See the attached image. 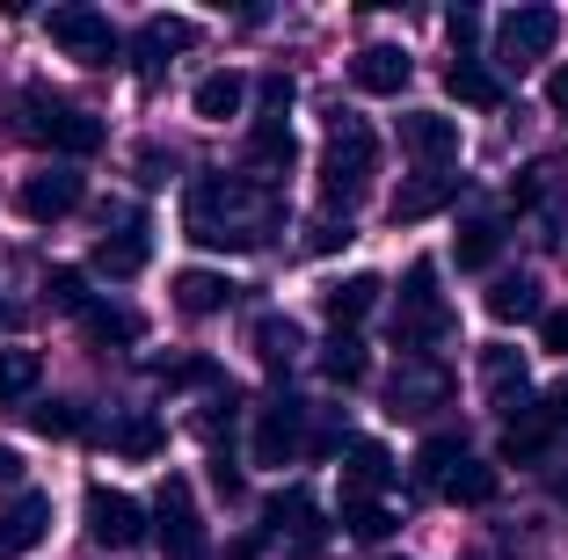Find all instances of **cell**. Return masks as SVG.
Here are the masks:
<instances>
[{
	"label": "cell",
	"instance_id": "obj_1",
	"mask_svg": "<svg viewBox=\"0 0 568 560\" xmlns=\"http://www.w3.org/2000/svg\"><path fill=\"white\" fill-rule=\"evenodd\" d=\"M284 218V197L277 190H263V182L248 175H197L183 197V226L197 247H212V255H248V247H263L270 233H277Z\"/></svg>",
	"mask_w": 568,
	"mask_h": 560
},
{
	"label": "cell",
	"instance_id": "obj_2",
	"mask_svg": "<svg viewBox=\"0 0 568 560\" xmlns=\"http://www.w3.org/2000/svg\"><path fill=\"white\" fill-rule=\"evenodd\" d=\"M372 175H379V139H372L365 116L335 110L328 116V153H321V204H328V218H351V204L372 190Z\"/></svg>",
	"mask_w": 568,
	"mask_h": 560
},
{
	"label": "cell",
	"instance_id": "obj_3",
	"mask_svg": "<svg viewBox=\"0 0 568 560\" xmlns=\"http://www.w3.org/2000/svg\"><path fill=\"white\" fill-rule=\"evenodd\" d=\"M445 335H452V306H445V292H437V263H408L402 306H394V349L430 357Z\"/></svg>",
	"mask_w": 568,
	"mask_h": 560
},
{
	"label": "cell",
	"instance_id": "obj_4",
	"mask_svg": "<svg viewBox=\"0 0 568 560\" xmlns=\"http://www.w3.org/2000/svg\"><path fill=\"white\" fill-rule=\"evenodd\" d=\"M22 132H30L37 146L81 161V153L102 146V116H88V110H73V102L44 95V88H22Z\"/></svg>",
	"mask_w": 568,
	"mask_h": 560
},
{
	"label": "cell",
	"instance_id": "obj_5",
	"mask_svg": "<svg viewBox=\"0 0 568 560\" xmlns=\"http://www.w3.org/2000/svg\"><path fill=\"white\" fill-rule=\"evenodd\" d=\"M153 539H161L168 560H212V531H204L197 488L183 474H168L161 495H153Z\"/></svg>",
	"mask_w": 568,
	"mask_h": 560
},
{
	"label": "cell",
	"instance_id": "obj_6",
	"mask_svg": "<svg viewBox=\"0 0 568 560\" xmlns=\"http://www.w3.org/2000/svg\"><path fill=\"white\" fill-rule=\"evenodd\" d=\"M44 37L67 51L73 67H110V59H118V30H110V16H102V8H88V0L51 8V16H44Z\"/></svg>",
	"mask_w": 568,
	"mask_h": 560
},
{
	"label": "cell",
	"instance_id": "obj_7",
	"mask_svg": "<svg viewBox=\"0 0 568 560\" xmlns=\"http://www.w3.org/2000/svg\"><path fill=\"white\" fill-rule=\"evenodd\" d=\"M88 539L102 553H139L146 546V510L124 488H88Z\"/></svg>",
	"mask_w": 568,
	"mask_h": 560
},
{
	"label": "cell",
	"instance_id": "obj_8",
	"mask_svg": "<svg viewBox=\"0 0 568 560\" xmlns=\"http://www.w3.org/2000/svg\"><path fill=\"white\" fill-rule=\"evenodd\" d=\"M554 37H561V16H554V8H510V16L496 22V59L503 67H539L554 51Z\"/></svg>",
	"mask_w": 568,
	"mask_h": 560
},
{
	"label": "cell",
	"instance_id": "obj_9",
	"mask_svg": "<svg viewBox=\"0 0 568 560\" xmlns=\"http://www.w3.org/2000/svg\"><path fill=\"white\" fill-rule=\"evenodd\" d=\"M306 400H270V408H255V466H292L306 451Z\"/></svg>",
	"mask_w": 568,
	"mask_h": 560
},
{
	"label": "cell",
	"instance_id": "obj_10",
	"mask_svg": "<svg viewBox=\"0 0 568 560\" xmlns=\"http://www.w3.org/2000/svg\"><path fill=\"white\" fill-rule=\"evenodd\" d=\"M263 517H270V531H277V539H292V560H321L328 525H321V502H314L306 488H277Z\"/></svg>",
	"mask_w": 568,
	"mask_h": 560
},
{
	"label": "cell",
	"instance_id": "obj_11",
	"mask_svg": "<svg viewBox=\"0 0 568 560\" xmlns=\"http://www.w3.org/2000/svg\"><path fill=\"white\" fill-rule=\"evenodd\" d=\"M88 263L102 269V277L110 284H124V277H139V269L153 263V226L139 212H118V233H102L95 241V255H88Z\"/></svg>",
	"mask_w": 568,
	"mask_h": 560
},
{
	"label": "cell",
	"instance_id": "obj_12",
	"mask_svg": "<svg viewBox=\"0 0 568 560\" xmlns=\"http://www.w3.org/2000/svg\"><path fill=\"white\" fill-rule=\"evenodd\" d=\"M402 153H416L423 175H445V167L459 161V116H445V110H408L402 116Z\"/></svg>",
	"mask_w": 568,
	"mask_h": 560
},
{
	"label": "cell",
	"instance_id": "obj_13",
	"mask_svg": "<svg viewBox=\"0 0 568 560\" xmlns=\"http://www.w3.org/2000/svg\"><path fill=\"white\" fill-rule=\"evenodd\" d=\"M81 197H88V175H73V167H44V175H30L22 182V218L30 226H59L67 212H81Z\"/></svg>",
	"mask_w": 568,
	"mask_h": 560
},
{
	"label": "cell",
	"instance_id": "obj_14",
	"mask_svg": "<svg viewBox=\"0 0 568 560\" xmlns=\"http://www.w3.org/2000/svg\"><path fill=\"white\" fill-rule=\"evenodd\" d=\"M44 531H51V495L22 488L16 502L0 510V560H22V553H37V546H44Z\"/></svg>",
	"mask_w": 568,
	"mask_h": 560
},
{
	"label": "cell",
	"instance_id": "obj_15",
	"mask_svg": "<svg viewBox=\"0 0 568 560\" xmlns=\"http://www.w3.org/2000/svg\"><path fill=\"white\" fill-rule=\"evenodd\" d=\"M386 400H394V415H430L452 400V379H445V364L430 357H408L402 371H394V386H386Z\"/></svg>",
	"mask_w": 568,
	"mask_h": 560
},
{
	"label": "cell",
	"instance_id": "obj_16",
	"mask_svg": "<svg viewBox=\"0 0 568 560\" xmlns=\"http://www.w3.org/2000/svg\"><path fill=\"white\" fill-rule=\"evenodd\" d=\"M481 386H488V400H496L503 415H525V408H532V371H525L518 349L488 343L481 349Z\"/></svg>",
	"mask_w": 568,
	"mask_h": 560
},
{
	"label": "cell",
	"instance_id": "obj_17",
	"mask_svg": "<svg viewBox=\"0 0 568 560\" xmlns=\"http://www.w3.org/2000/svg\"><path fill=\"white\" fill-rule=\"evenodd\" d=\"M197 44V22H183V16H153L146 30L132 37V67H139V81H161L168 73V51H190Z\"/></svg>",
	"mask_w": 568,
	"mask_h": 560
},
{
	"label": "cell",
	"instance_id": "obj_18",
	"mask_svg": "<svg viewBox=\"0 0 568 560\" xmlns=\"http://www.w3.org/2000/svg\"><path fill=\"white\" fill-rule=\"evenodd\" d=\"M292 167V124L284 116H263L248 132V153H241V175L248 182H263V190H277V175Z\"/></svg>",
	"mask_w": 568,
	"mask_h": 560
},
{
	"label": "cell",
	"instance_id": "obj_19",
	"mask_svg": "<svg viewBox=\"0 0 568 560\" xmlns=\"http://www.w3.org/2000/svg\"><path fill=\"white\" fill-rule=\"evenodd\" d=\"M234 298H241V284L219 277V269H183V277H175V314L183 320H212V314H226Z\"/></svg>",
	"mask_w": 568,
	"mask_h": 560
},
{
	"label": "cell",
	"instance_id": "obj_20",
	"mask_svg": "<svg viewBox=\"0 0 568 560\" xmlns=\"http://www.w3.org/2000/svg\"><path fill=\"white\" fill-rule=\"evenodd\" d=\"M408 73H416V67H408V51H402V44H365V51L351 59V81L365 88V95H402Z\"/></svg>",
	"mask_w": 568,
	"mask_h": 560
},
{
	"label": "cell",
	"instance_id": "obj_21",
	"mask_svg": "<svg viewBox=\"0 0 568 560\" xmlns=\"http://www.w3.org/2000/svg\"><path fill=\"white\" fill-rule=\"evenodd\" d=\"M379 292H386L379 277H343V284H328V292H321V314L335 320V335H351L357 320L379 306Z\"/></svg>",
	"mask_w": 568,
	"mask_h": 560
},
{
	"label": "cell",
	"instance_id": "obj_22",
	"mask_svg": "<svg viewBox=\"0 0 568 560\" xmlns=\"http://www.w3.org/2000/svg\"><path fill=\"white\" fill-rule=\"evenodd\" d=\"M459 197V175H416V182H402L394 190V226H408V218H430V212H445V204Z\"/></svg>",
	"mask_w": 568,
	"mask_h": 560
},
{
	"label": "cell",
	"instance_id": "obj_23",
	"mask_svg": "<svg viewBox=\"0 0 568 560\" xmlns=\"http://www.w3.org/2000/svg\"><path fill=\"white\" fill-rule=\"evenodd\" d=\"M241 102H248V81H241L234 67H219V73H204V81L190 88V110H197L204 124H226V116H241Z\"/></svg>",
	"mask_w": 568,
	"mask_h": 560
},
{
	"label": "cell",
	"instance_id": "obj_24",
	"mask_svg": "<svg viewBox=\"0 0 568 560\" xmlns=\"http://www.w3.org/2000/svg\"><path fill=\"white\" fill-rule=\"evenodd\" d=\"M547 445H554V429H547V415H539V408H525V415H510V422H503V459H510V466H539V459H547Z\"/></svg>",
	"mask_w": 568,
	"mask_h": 560
},
{
	"label": "cell",
	"instance_id": "obj_25",
	"mask_svg": "<svg viewBox=\"0 0 568 560\" xmlns=\"http://www.w3.org/2000/svg\"><path fill=\"white\" fill-rule=\"evenodd\" d=\"M445 88L467 102V110H503V81L481 67V59H452V67H445Z\"/></svg>",
	"mask_w": 568,
	"mask_h": 560
},
{
	"label": "cell",
	"instance_id": "obj_26",
	"mask_svg": "<svg viewBox=\"0 0 568 560\" xmlns=\"http://www.w3.org/2000/svg\"><path fill=\"white\" fill-rule=\"evenodd\" d=\"M496 247H503V226L488 212L459 218V233H452V255H459V269H488L496 263Z\"/></svg>",
	"mask_w": 568,
	"mask_h": 560
},
{
	"label": "cell",
	"instance_id": "obj_27",
	"mask_svg": "<svg viewBox=\"0 0 568 560\" xmlns=\"http://www.w3.org/2000/svg\"><path fill=\"white\" fill-rule=\"evenodd\" d=\"M459 459H467V445H459L452 429L423 437V451H416V488H437V495H445V480L459 474Z\"/></svg>",
	"mask_w": 568,
	"mask_h": 560
},
{
	"label": "cell",
	"instance_id": "obj_28",
	"mask_svg": "<svg viewBox=\"0 0 568 560\" xmlns=\"http://www.w3.org/2000/svg\"><path fill=\"white\" fill-rule=\"evenodd\" d=\"M488 320H539V277H496L488 284Z\"/></svg>",
	"mask_w": 568,
	"mask_h": 560
},
{
	"label": "cell",
	"instance_id": "obj_29",
	"mask_svg": "<svg viewBox=\"0 0 568 560\" xmlns=\"http://www.w3.org/2000/svg\"><path fill=\"white\" fill-rule=\"evenodd\" d=\"M394 474H402V466L386 459V445H372V437L351 445V495H372V502H379V488H394Z\"/></svg>",
	"mask_w": 568,
	"mask_h": 560
},
{
	"label": "cell",
	"instance_id": "obj_30",
	"mask_svg": "<svg viewBox=\"0 0 568 560\" xmlns=\"http://www.w3.org/2000/svg\"><path fill=\"white\" fill-rule=\"evenodd\" d=\"M335 525H343V539L379 546L386 531H394V510H386V502H372V495H343V517H335Z\"/></svg>",
	"mask_w": 568,
	"mask_h": 560
},
{
	"label": "cell",
	"instance_id": "obj_31",
	"mask_svg": "<svg viewBox=\"0 0 568 560\" xmlns=\"http://www.w3.org/2000/svg\"><path fill=\"white\" fill-rule=\"evenodd\" d=\"M300 320H284V314H263L255 320V357L270 364V371H292V357H300Z\"/></svg>",
	"mask_w": 568,
	"mask_h": 560
},
{
	"label": "cell",
	"instance_id": "obj_32",
	"mask_svg": "<svg viewBox=\"0 0 568 560\" xmlns=\"http://www.w3.org/2000/svg\"><path fill=\"white\" fill-rule=\"evenodd\" d=\"M44 379V357L37 349H0V408H22Z\"/></svg>",
	"mask_w": 568,
	"mask_h": 560
},
{
	"label": "cell",
	"instance_id": "obj_33",
	"mask_svg": "<svg viewBox=\"0 0 568 560\" xmlns=\"http://www.w3.org/2000/svg\"><path fill=\"white\" fill-rule=\"evenodd\" d=\"M365 371H372V357H365V343H357V335H328V343H321V379L365 386Z\"/></svg>",
	"mask_w": 568,
	"mask_h": 560
},
{
	"label": "cell",
	"instance_id": "obj_34",
	"mask_svg": "<svg viewBox=\"0 0 568 560\" xmlns=\"http://www.w3.org/2000/svg\"><path fill=\"white\" fill-rule=\"evenodd\" d=\"M496 466L488 459H459V474L445 480V502H459V510H481V502H496Z\"/></svg>",
	"mask_w": 568,
	"mask_h": 560
},
{
	"label": "cell",
	"instance_id": "obj_35",
	"mask_svg": "<svg viewBox=\"0 0 568 560\" xmlns=\"http://www.w3.org/2000/svg\"><path fill=\"white\" fill-rule=\"evenodd\" d=\"M110 445H118L124 459H161V451H168V429L153 422V415H124V422H110Z\"/></svg>",
	"mask_w": 568,
	"mask_h": 560
},
{
	"label": "cell",
	"instance_id": "obj_36",
	"mask_svg": "<svg viewBox=\"0 0 568 560\" xmlns=\"http://www.w3.org/2000/svg\"><path fill=\"white\" fill-rule=\"evenodd\" d=\"M81 328H88V343L95 349H110V343H139V314H124V306H88L81 314Z\"/></svg>",
	"mask_w": 568,
	"mask_h": 560
},
{
	"label": "cell",
	"instance_id": "obj_37",
	"mask_svg": "<svg viewBox=\"0 0 568 560\" xmlns=\"http://www.w3.org/2000/svg\"><path fill=\"white\" fill-rule=\"evenodd\" d=\"M30 429H37V437H81L88 415L73 408V400H37V408H30Z\"/></svg>",
	"mask_w": 568,
	"mask_h": 560
},
{
	"label": "cell",
	"instance_id": "obj_38",
	"mask_svg": "<svg viewBox=\"0 0 568 560\" xmlns=\"http://www.w3.org/2000/svg\"><path fill=\"white\" fill-rule=\"evenodd\" d=\"M44 298L59 306V314H88V306H95V298H88V277H81V269H51V277H44Z\"/></svg>",
	"mask_w": 568,
	"mask_h": 560
},
{
	"label": "cell",
	"instance_id": "obj_39",
	"mask_svg": "<svg viewBox=\"0 0 568 560\" xmlns=\"http://www.w3.org/2000/svg\"><path fill=\"white\" fill-rule=\"evenodd\" d=\"M554 182H561V167H554V161L525 167V175L510 182V204H518V212H532V204H547V190H554Z\"/></svg>",
	"mask_w": 568,
	"mask_h": 560
},
{
	"label": "cell",
	"instance_id": "obj_40",
	"mask_svg": "<svg viewBox=\"0 0 568 560\" xmlns=\"http://www.w3.org/2000/svg\"><path fill=\"white\" fill-rule=\"evenodd\" d=\"M351 241H357L351 218H328V212H321L314 226H306V247H314V255H335V247H351Z\"/></svg>",
	"mask_w": 568,
	"mask_h": 560
},
{
	"label": "cell",
	"instance_id": "obj_41",
	"mask_svg": "<svg viewBox=\"0 0 568 560\" xmlns=\"http://www.w3.org/2000/svg\"><path fill=\"white\" fill-rule=\"evenodd\" d=\"M445 37H452V59H474V37H481V16H474V8H452V16H445Z\"/></svg>",
	"mask_w": 568,
	"mask_h": 560
},
{
	"label": "cell",
	"instance_id": "obj_42",
	"mask_svg": "<svg viewBox=\"0 0 568 560\" xmlns=\"http://www.w3.org/2000/svg\"><path fill=\"white\" fill-rule=\"evenodd\" d=\"M234 408H241V394H219V400H204V415H197V429L219 445V429H234Z\"/></svg>",
	"mask_w": 568,
	"mask_h": 560
},
{
	"label": "cell",
	"instance_id": "obj_43",
	"mask_svg": "<svg viewBox=\"0 0 568 560\" xmlns=\"http://www.w3.org/2000/svg\"><path fill=\"white\" fill-rule=\"evenodd\" d=\"M539 415H547V429H568V379H554V386H547Z\"/></svg>",
	"mask_w": 568,
	"mask_h": 560
},
{
	"label": "cell",
	"instance_id": "obj_44",
	"mask_svg": "<svg viewBox=\"0 0 568 560\" xmlns=\"http://www.w3.org/2000/svg\"><path fill=\"white\" fill-rule=\"evenodd\" d=\"M168 167H175V153H161V146H139V182H168Z\"/></svg>",
	"mask_w": 568,
	"mask_h": 560
},
{
	"label": "cell",
	"instance_id": "obj_45",
	"mask_svg": "<svg viewBox=\"0 0 568 560\" xmlns=\"http://www.w3.org/2000/svg\"><path fill=\"white\" fill-rule=\"evenodd\" d=\"M263 102H270V116H284V110H292V81H284V73H270V81H263Z\"/></svg>",
	"mask_w": 568,
	"mask_h": 560
},
{
	"label": "cell",
	"instance_id": "obj_46",
	"mask_svg": "<svg viewBox=\"0 0 568 560\" xmlns=\"http://www.w3.org/2000/svg\"><path fill=\"white\" fill-rule=\"evenodd\" d=\"M539 335H547V349H561V357H568V306H561V314H547V320H539Z\"/></svg>",
	"mask_w": 568,
	"mask_h": 560
},
{
	"label": "cell",
	"instance_id": "obj_47",
	"mask_svg": "<svg viewBox=\"0 0 568 560\" xmlns=\"http://www.w3.org/2000/svg\"><path fill=\"white\" fill-rule=\"evenodd\" d=\"M0 488L22 495V451H16V445H0Z\"/></svg>",
	"mask_w": 568,
	"mask_h": 560
},
{
	"label": "cell",
	"instance_id": "obj_48",
	"mask_svg": "<svg viewBox=\"0 0 568 560\" xmlns=\"http://www.w3.org/2000/svg\"><path fill=\"white\" fill-rule=\"evenodd\" d=\"M212 480H219V488H226V495H241V466L226 459V451H219V459H212Z\"/></svg>",
	"mask_w": 568,
	"mask_h": 560
},
{
	"label": "cell",
	"instance_id": "obj_49",
	"mask_svg": "<svg viewBox=\"0 0 568 560\" xmlns=\"http://www.w3.org/2000/svg\"><path fill=\"white\" fill-rule=\"evenodd\" d=\"M547 102H554V110L568 116V67H561V73H554V81H547Z\"/></svg>",
	"mask_w": 568,
	"mask_h": 560
},
{
	"label": "cell",
	"instance_id": "obj_50",
	"mask_svg": "<svg viewBox=\"0 0 568 560\" xmlns=\"http://www.w3.org/2000/svg\"><path fill=\"white\" fill-rule=\"evenodd\" d=\"M554 502H561V510H568V474H554Z\"/></svg>",
	"mask_w": 568,
	"mask_h": 560
},
{
	"label": "cell",
	"instance_id": "obj_51",
	"mask_svg": "<svg viewBox=\"0 0 568 560\" xmlns=\"http://www.w3.org/2000/svg\"><path fill=\"white\" fill-rule=\"evenodd\" d=\"M0 328H16V306H8V298H0Z\"/></svg>",
	"mask_w": 568,
	"mask_h": 560
}]
</instances>
